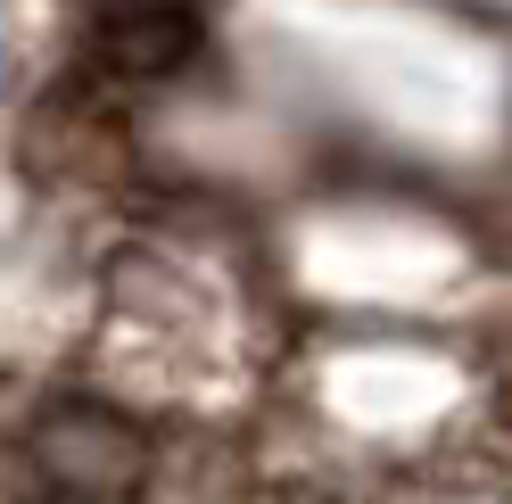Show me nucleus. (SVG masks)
I'll use <instances>...</instances> for the list:
<instances>
[{
	"label": "nucleus",
	"instance_id": "obj_4",
	"mask_svg": "<svg viewBox=\"0 0 512 504\" xmlns=\"http://www.w3.org/2000/svg\"><path fill=\"white\" fill-rule=\"evenodd\" d=\"M0 100H9V50H0Z\"/></svg>",
	"mask_w": 512,
	"mask_h": 504
},
{
	"label": "nucleus",
	"instance_id": "obj_2",
	"mask_svg": "<svg viewBox=\"0 0 512 504\" xmlns=\"http://www.w3.org/2000/svg\"><path fill=\"white\" fill-rule=\"evenodd\" d=\"M75 9L91 58L124 83H166L207 50V25L190 0H75Z\"/></svg>",
	"mask_w": 512,
	"mask_h": 504
},
{
	"label": "nucleus",
	"instance_id": "obj_3",
	"mask_svg": "<svg viewBox=\"0 0 512 504\" xmlns=\"http://www.w3.org/2000/svg\"><path fill=\"white\" fill-rule=\"evenodd\" d=\"M17 157H25V174H34V182H91L116 157V124H108V108L91 100V91L58 83L50 100L25 116Z\"/></svg>",
	"mask_w": 512,
	"mask_h": 504
},
{
	"label": "nucleus",
	"instance_id": "obj_1",
	"mask_svg": "<svg viewBox=\"0 0 512 504\" xmlns=\"http://www.w3.org/2000/svg\"><path fill=\"white\" fill-rule=\"evenodd\" d=\"M25 471L58 504H133L157 471V447L133 414L100 397H58L50 414L25 430Z\"/></svg>",
	"mask_w": 512,
	"mask_h": 504
}]
</instances>
